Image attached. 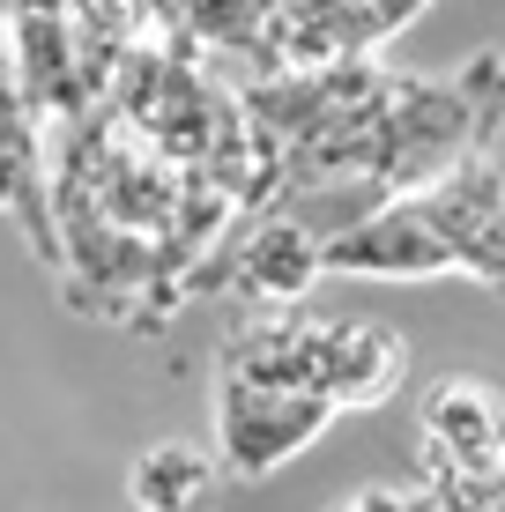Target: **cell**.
Returning <instances> with one entry per match:
<instances>
[{"mask_svg": "<svg viewBox=\"0 0 505 512\" xmlns=\"http://www.w3.org/2000/svg\"><path fill=\"white\" fill-rule=\"evenodd\" d=\"M0 216L30 238V253L45 268H60V238H52V149H45L38 97H30L15 38H8V8H0Z\"/></svg>", "mask_w": 505, "mask_h": 512, "instance_id": "277c9868", "label": "cell"}, {"mask_svg": "<svg viewBox=\"0 0 505 512\" xmlns=\"http://www.w3.org/2000/svg\"><path fill=\"white\" fill-rule=\"evenodd\" d=\"M327 275H372V282H424V275H468L461 238L446 223L439 193H402V201L372 208L327 245Z\"/></svg>", "mask_w": 505, "mask_h": 512, "instance_id": "3957f363", "label": "cell"}, {"mask_svg": "<svg viewBox=\"0 0 505 512\" xmlns=\"http://www.w3.org/2000/svg\"><path fill=\"white\" fill-rule=\"evenodd\" d=\"M208 490H216V461H208L201 446H179V438L149 446L142 461L127 468V498H134V512H201Z\"/></svg>", "mask_w": 505, "mask_h": 512, "instance_id": "5b68a950", "label": "cell"}, {"mask_svg": "<svg viewBox=\"0 0 505 512\" xmlns=\"http://www.w3.org/2000/svg\"><path fill=\"white\" fill-rule=\"evenodd\" d=\"M246 201L179 171L112 104L52 127V238L60 282L90 320L171 312L201 290Z\"/></svg>", "mask_w": 505, "mask_h": 512, "instance_id": "6da1fadb", "label": "cell"}, {"mask_svg": "<svg viewBox=\"0 0 505 512\" xmlns=\"http://www.w3.org/2000/svg\"><path fill=\"white\" fill-rule=\"evenodd\" d=\"M402 334L312 312H253L216 372V468L260 483L298 461L342 409H372L402 386Z\"/></svg>", "mask_w": 505, "mask_h": 512, "instance_id": "7a4b0ae2", "label": "cell"}]
</instances>
